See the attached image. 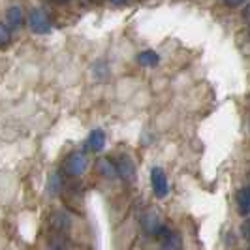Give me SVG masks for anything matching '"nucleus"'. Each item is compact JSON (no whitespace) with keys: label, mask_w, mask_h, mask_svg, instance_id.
<instances>
[{"label":"nucleus","mask_w":250,"mask_h":250,"mask_svg":"<svg viewBox=\"0 0 250 250\" xmlns=\"http://www.w3.org/2000/svg\"><path fill=\"white\" fill-rule=\"evenodd\" d=\"M113 166H115V171H117V177H121L126 183H132L136 179V164L134 160L128 156V154H119L115 160H111Z\"/></svg>","instance_id":"f257e3e1"},{"label":"nucleus","mask_w":250,"mask_h":250,"mask_svg":"<svg viewBox=\"0 0 250 250\" xmlns=\"http://www.w3.org/2000/svg\"><path fill=\"white\" fill-rule=\"evenodd\" d=\"M28 26L36 34H49L51 28H53L47 13L43 10H40V8H34V10L28 12Z\"/></svg>","instance_id":"f03ea898"},{"label":"nucleus","mask_w":250,"mask_h":250,"mask_svg":"<svg viewBox=\"0 0 250 250\" xmlns=\"http://www.w3.org/2000/svg\"><path fill=\"white\" fill-rule=\"evenodd\" d=\"M87 169V156L83 152H72L64 160V171L70 177H81Z\"/></svg>","instance_id":"7ed1b4c3"},{"label":"nucleus","mask_w":250,"mask_h":250,"mask_svg":"<svg viewBox=\"0 0 250 250\" xmlns=\"http://www.w3.org/2000/svg\"><path fill=\"white\" fill-rule=\"evenodd\" d=\"M150 185H152V190H154V196L160 198V200L169 194L167 177H166L164 169H160V167H152V171H150Z\"/></svg>","instance_id":"20e7f679"},{"label":"nucleus","mask_w":250,"mask_h":250,"mask_svg":"<svg viewBox=\"0 0 250 250\" xmlns=\"http://www.w3.org/2000/svg\"><path fill=\"white\" fill-rule=\"evenodd\" d=\"M49 224L53 228V231L57 233V235H66V233H70V229H72V220H70V216L62 211H55V213L51 214L49 218Z\"/></svg>","instance_id":"39448f33"},{"label":"nucleus","mask_w":250,"mask_h":250,"mask_svg":"<svg viewBox=\"0 0 250 250\" xmlns=\"http://www.w3.org/2000/svg\"><path fill=\"white\" fill-rule=\"evenodd\" d=\"M162 220H160V216L154 213V211H149V213H145L141 216V228H143V231L150 235V237H156L158 235V231L162 229Z\"/></svg>","instance_id":"423d86ee"},{"label":"nucleus","mask_w":250,"mask_h":250,"mask_svg":"<svg viewBox=\"0 0 250 250\" xmlns=\"http://www.w3.org/2000/svg\"><path fill=\"white\" fill-rule=\"evenodd\" d=\"M156 237L162 239V247L164 249H181L183 247V241H181V235L175 233V231H171V229H167V228H164L158 231V235Z\"/></svg>","instance_id":"0eeeda50"},{"label":"nucleus","mask_w":250,"mask_h":250,"mask_svg":"<svg viewBox=\"0 0 250 250\" xmlns=\"http://www.w3.org/2000/svg\"><path fill=\"white\" fill-rule=\"evenodd\" d=\"M104 145H105V132L100 130V128L92 130V132L88 134L87 147L92 150V152H100V150L104 149Z\"/></svg>","instance_id":"6e6552de"},{"label":"nucleus","mask_w":250,"mask_h":250,"mask_svg":"<svg viewBox=\"0 0 250 250\" xmlns=\"http://www.w3.org/2000/svg\"><path fill=\"white\" fill-rule=\"evenodd\" d=\"M237 213L241 216H249L250 213V188L245 187L237 192Z\"/></svg>","instance_id":"1a4fd4ad"},{"label":"nucleus","mask_w":250,"mask_h":250,"mask_svg":"<svg viewBox=\"0 0 250 250\" xmlns=\"http://www.w3.org/2000/svg\"><path fill=\"white\" fill-rule=\"evenodd\" d=\"M6 23H8V28H19L23 25V12L19 6H12L6 12Z\"/></svg>","instance_id":"9d476101"},{"label":"nucleus","mask_w":250,"mask_h":250,"mask_svg":"<svg viewBox=\"0 0 250 250\" xmlns=\"http://www.w3.org/2000/svg\"><path fill=\"white\" fill-rule=\"evenodd\" d=\"M138 62L141 66H145V68H152V66H156V64L160 62V57L154 51H143V53H139Z\"/></svg>","instance_id":"9b49d317"},{"label":"nucleus","mask_w":250,"mask_h":250,"mask_svg":"<svg viewBox=\"0 0 250 250\" xmlns=\"http://www.w3.org/2000/svg\"><path fill=\"white\" fill-rule=\"evenodd\" d=\"M98 171H100L105 179H115V177H117L115 166H113V162L109 160V158H105V160H100V162H98Z\"/></svg>","instance_id":"f8f14e48"},{"label":"nucleus","mask_w":250,"mask_h":250,"mask_svg":"<svg viewBox=\"0 0 250 250\" xmlns=\"http://www.w3.org/2000/svg\"><path fill=\"white\" fill-rule=\"evenodd\" d=\"M62 190V181H61V175L53 173L49 179V196H59Z\"/></svg>","instance_id":"ddd939ff"},{"label":"nucleus","mask_w":250,"mask_h":250,"mask_svg":"<svg viewBox=\"0 0 250 250\" xmlns=\"http://www.w3.org/2000/svg\"><path fill=\"white\" fill-rule=\"evenodd\" d=\"M8 42H10V28H8V25L0 23V47L6 45Z\"/></svg>","instance_id":"4468645a"},{"label":"nucleus","mask_w":250,"mask_h":250,"mask_svg":"<svg viewBox=\"0 0 250 250\" xmlns=\"http://www.w3.org/2000/svg\"><path fill=\"white\" fill-rule=\"evenodd\" d=\"M241 235H243L245 241H250V222L249 220L243 222V226H241Z\"/></svg>","instance_id":"2eb2a0df"},{"label":"nucleus","mask_w":250,"mask_h":250,"mask_svg":"<svg viewBox=\"0 0 250 250\" xmlns=\"http://www.w3.org/2000/svg\"><path fill=\"white\" fill-rule=\"evenodd\" d=\"M247 0H224L226 6H229V8H237V6H241V4H245Z\"/></svg>","instance_id":"dca6fc26"},{"label":"nucleus","mask_w":250,"mask_h":250,"mask_svg":"<svg viewBox=\"0 0 250 250\" xmlns=\"http://www.w3.org/2000/svg\"><path fill=\"white\" fill-rule=\"evenodd\" d=\"M111 2H113V4H125L126 0H111Z\"/></svg>","instance_id":"f3484780"},{"label":"nucleus","mask_w":250,"mask_h":250,"mask_svg":"<svg viewBox=\"0 0 250 250\" xmlns=\"http://www.w3.org/2000/svg\"><path fill=\"white\" fill-rule=\"evenodd\" d=\"M55 2H59V4H66L68 0H55Z\"/></svg>","instance_id":"a211bd4d"}]
</instances>
